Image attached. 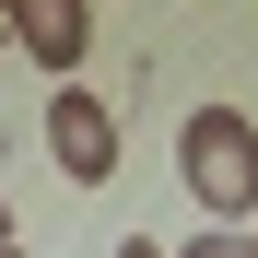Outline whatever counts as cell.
I'll use <instances>...</instances> for the list:
<instances>
[{"mask_svg":"<svg viewBox=\"0 0 258 258\" xmlns=\"http://www.w3.org/2000/svg\"><path fill=\"white\" fill-rule=\"evenodd\" d=\"M176 188L200 223H246L258 211V117L246 106H188L176 117Z\"/></svg>","mask_w":258,"mask_h":258,"instance_id":"obj_1","label":"cell"},{"mask_svg":"<svg viewBox=\"0 0 258 258\" xmlns=\"http://www.w3.org/2000/svg\"><path fill=\"white\" fill-rule=\"evenodd\" d=\"M117 141H129V129H117V106L94 94V82H59V94H47V164L71 188H106L117 176Z\"/></svg>","mask_w":258,"mask_h":258,"instance_id":"obj_2","label":"cell"},{"mask_svg":"<svg viewBox=\"0 0 258 258\" xmlns=\"http://www.w3.org/2000/svg\"><path fill=\"white\" fill-rule=\"evenodd\" d=\"M0 24H12V47L35 71H59V82L94 59V0H0Z\"/></svg>","mask_w":258,"mask_h":258,"instance_id":"obj_3","label":"cell"},{"mask_svg":"<svg viewBox=\"0 0 258 258\" xmlns=\"http://www.w3.org/2000/svg\"><path fill=\"white\" fill-rule=\"evenodd\" d=\"M176 258H258V235H246V223H200Z\"/></svg>","mask_w":258,"mask_h":258,"instance_id":"obj_4","label":"cell"},{"mask_svg":"<svg viewBox=\"0 0 258 258\" xmlns=\"http://www.w3.org/2000/svg\"><path fill=\"white\" fill-rule=\"evenodd\" d=\"M106 258H176V246H153V235H117V246H106Z\"/></svg>","mask_w":258,"mask_h":258,"instance_id":"obj_5","label":"cell"},{"mask_svg":"<svg viewBox=\"0 0 258 258\" xmlns=\"http://www.w3.org/2000/svg\"><path fill=\"white\" fill-rule=\"evenodd\" d=\"M0 235H12V246H24V223H12V188H0Z\"/></svg>","mask_w":258,"mask_h":258,"instance_id":"obj_6","label":"cell"},{"mask_svg":"<svg viewBox=\"0 0 258 258\" xmlns=\"http://www.w3.org/2000/svg\"><path fill=\"white\" fill-rule=\"evenodd\" d=\"M0 258H24V246H12V235H0Z\"/></svg>","mask_w":258,"mask_h":258,"instance_id":"obj_7","label":"cell"},{"mask_svg":"<svg viewBox=\"0 0 258 258\" xmlns=\"http://www.w3.org/2000/svg\"><path fill=\"white\" fill-rule=\"evenodd\" d=\"M0 47H12V24H0Z\"/></svg>","mask_w":258,"mask_h":258,"instance_id":"obj_8","label":"cell"}]
</instances>
